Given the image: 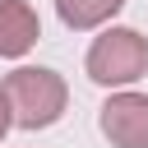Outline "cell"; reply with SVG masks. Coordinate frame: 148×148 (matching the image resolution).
Wrapping results in <instances>:
<instances>
[{
    "label": "cell",
    "mask_w": 148,
    "mask_h": 148,
    "mask_svg": "<svg viewBox=\"0 0 148 148\" xmlns=\"http://www.w3.org/2000/svg\"><path fill=\"white\" fill-rule=\"evenodd\" d=\"M5 92H9V106H14V125L23 130H46L60 120L65 111V79L56 69H14L5 79Z\"/></svg>",
    "instance_id": "cell-1"
},
{
    "label": "cell",
    "mask_w": 148,
    "mask_h": 148,
    "mask_svg": "<svg viewBox=\"0 0 148 148\" xmlns=\"http://www.w3.org/2000/svg\"><path fill=\"white\" fill-rule=\"evenodd\" d=\"M148 74V37L134 28H111L88 46V79L111 88V83H134Z\"/></svg>",
    "instance_id": "cell-2"
},
{
    "label": "cell",
    "mask_w": 148,
    "mask_h": 148,
    "mask_svg": "<svg viewBox=\"0 0 148 148\" xmlns=\"http://www.w3.org/2000/svg\"><path fill=\"white\" fill-rule=\"evenodd\" d=\"M102 134L116 148H148V97L120 92L102 106Z\"/></svg>",
    "instance_id": "cell-3"
},
{
    "label": "cell",
    "mask_w": 148,
    "mask_h": 148,
    "mask_svg": "<svg viewBox=\"0 0 148 148\" xmlns=\"http://www.w3.org/2000/svg\"><path fill=\"white\" fill-rule=\"evenodd\" d=\"M37 37H42V23H37L32 5L0 0V56H23Z\"/></svg>",
    "instance_id": "cell-4"
},
{
    "label": "cell",
    "mask_w": 148,
    "mask_h": 148,
    "mask_svg": "<svg viewBox=\"0 0 148 148\" xmlns=\"http://www.w3.org/2000/svg\"><path fill=\"white\" fill-rule=\"evenodd\" d=\"M125 0H56L65 28H97L102 18H111Z\"/></svg>",
    "instance_id": "cell-5"
},
{
    "label": "cell",
    "mask_w": 148,
    "mask_h": 148,
    "mask_svg": "<svg viewBox=\"0 0 148 148\" xmlns=\"http://www.w3.org/2000/svg\"><path fill=\"white\" fill-rule=\"evenodd\" d=\"M9 125H14V106H9V92H5V83H0V139H5Z\"/></svg>",
    "instance_id": "cell-6"
}]
</instances>
